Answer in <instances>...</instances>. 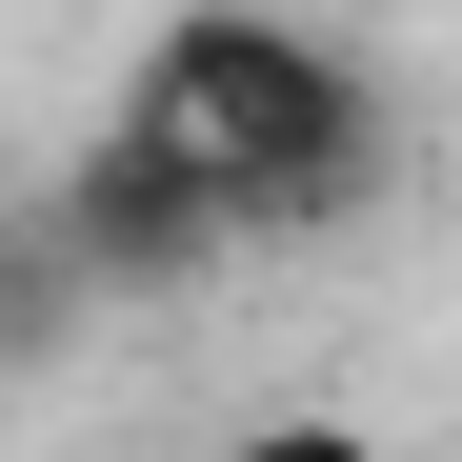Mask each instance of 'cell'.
<instances>
[{
  "label": "cell",
  "instance_id": "1",
  "mask_svg": "<svg viewBox=\"0 0 462 462\" xmlns=\"http://www.w3.org/2000/svg\"><path fill=\"white\" fill-rule=\"evenodd\" d=\"M342 181H362V81L301 21L221 0V21L141 41L121 121L81 141V181H60V262H242L282 221H322Z\"/></svg>",
  "mask_w": 462,
  "mask_h": 462
},
{
  "label": "cell",
  "instance_id": "2",
  "mask_svg": "<svg viewBox=\"0 0 462 462\" xmlns=\"http://www.w3.org/2000/svg\"><path fill=\"white\" fill-rule=\"evenodd\" d=\"M201 462H382L362 422H242V442H201Z\"/></svg>",
  "mask_w": 462,
  "mask_h": 462
}]
</instances>
